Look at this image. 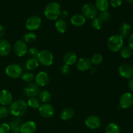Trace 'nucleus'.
Returning <instances> with one entry per match:
<instances>
[{
    "instance_id": "nucleus-27",
    "label": "nucleus",
    "mask_w": 133,
    "mask_h": 133,
    "mask_svg": "<svg viewBox=\"0 0 133 133\" xmlns=\"http://www.w3.org/2000/svg\"><path fill=\"white\" fill-rule=\"evenodd\" d=\"M106 133H120L119 127L115 123H110L105 129Z\"/></svg>"
},
{
    "instance_id": "nucleus-43",
    "label": "nucleus",
    "mask_w": 133,
    "mask_h": 133,
    "mask_svg": "<svg viewBox=\"0 0 133 133\" xmlns=\"http://www.w3.org/2000/svg\"><path fill=\"white\" fill-rule=\"evenodd\" d=\"M5 27H3V25L0 24V39H2V38L3 37L4 35H5Z\"/></svg>"
},
{
    "instance_id": "nucleus-20",
    "label": "nucleus",
    "mask_w": 133,
    "mask_h": 133,
    "mask_svg": "<svg viewBox=\"0 0 133 133\" xmlns=\"http://www.w3.org/2000/svg\"><path fill=\"white\" fill-rule=\"evenodd\" d=\"M77 61V54L74 51H68L64 55L63 57V61L64 64L68 66H71L76 63Z\"/></svg>"
},
{
    "instance_id": "nucleus-37",
    "label": "nucleus",
    "mask_w": 133,
    "mask_h": 133,
    "mask_svg": "<svg viewBox=\"0 0 133 133\" xmlns=\"http://www.w3.org/2000/svg\"><path fill=\"white\" fill-rule=\"evenodd\" d=\"M39 52H40V51L38 50V49L37 48H36V47H31V48H30L28 49L27 53L29 54L31 57H32V58H37Z\"/></svg>"
},
{
    "instance_id": "nucleus-21",
    "label": "nucleus",
    "mask_w": 133,
    "mask_h": 133,
    "mask_svg": "<svg viewBox=\"0 0 133 133\" xmlns=\"http://www.w3.org/2000/svg\"><path fill=\"white\" fill-rule=\"evenodd\" d=\"M132 30V27L127 23H123L119 29V35L123 39H125L130 35Z\"/></svg>"
},
{
    "instance_id": "nucleus-6",
    "label": "nucleus",
    "mask_w": 133,
    "mask_h": 133,
    "mask_svg": "<svg viewBox=\"0 0 133 133\" xmlns=\"http://www.w3.org/2000/svg\"><path fill=\"white\" fill-rule=\"evenodd\" d=\"M82 14L85 18L88 19H94L97 17V10L95 5L92 3H86L82 6Z\"/></svg>"
},
{
    "instance_id": "nucleus-38",
    "label": "nucleus",
    "mask_w": 133,
    "mask_h": 133,
    "mask_svg": "<svg viewBox=\"0 0 133 133\" xmlns=\"http://www.w3.org/2000/svg\"><path fill=\"white\" fill-rule=\"evenodd\" d=\"M10 125L6 123L0 124V133H10Z\"/></svg>"
},
{
    "instance_id": "nucleus-2",
    "label": "nucleus",
    "mask_w": 133,
    "mask_h": 133,
    "mask_svg": "<svg viewBox=\"0 0 133 133\" xmlns=\"http://www.w3.org/2000/svg\"><path fill=\"white\" fill-rule=\"evenodd\" d=\"M61 5L57 2H51L46 5L44 9V15L49 20H56L59 17Z\"/></svg>"
},
{
    "instance_id": "nucleus-41",
    "label": "nucleus",
    "mask_w": 133,
    "mask_h": 133,
    "mask_svg": "<svg viewBox=\"0 0 133 133\" xmlns=\"http://www.w3.org/2000/svg\"><path fill=\"white\" fill-rule=\"evenodd\" d=\"M68 16V13L66 10H61V12L59 14V17L61 18V19H64L67 18Z\"/></svg>"
},
{
    "instance_id": "nucleus-14",
    "label": "nucleus",
    "mask_w": 133,
    "mask_h": 133,
    "mask_svg": "<svg viewBox=\"0 0 133 133\" xmlns=\"http://www.w3.org/2000/svg\"><path fill=\"white\" fill-rule=\"evenodd\" d=\"M35 82L38 87H45L49 82V75L45 71H40L36 75L35 77Z\"/></svg>"
},
{
    "instance_id": "nucleus-31",
    "label": "nucleus",
    "mask_w": 133,
    "mask_h": 133,
    "mask_svg": "<svg viewBox=\"0 0 133 133\" xmlns=\"http://www.w3.org/2000/svg\"><path fill=\"white\" fill-rule=\"evenodd\" d=\"M132 49L129 46H125L121 49L120 55L123 58H129L132 55Z\"/></svg>"
},
{
    "instance_id": "nucleus-11",
    "label": "nucleus",
    "mask_w": 133,
    "mask_h": 133,
    "mask_svg": "<svg viewBox=\"0 0 133 133\" xmlns=\"http://www.w3.org/2000/svg\"><path fill=\"white\" fill-rule=\"evenodd\" d=\"M133 105V95L129 92H125L119 98V107L122 109H127Z\"/></svg>"
},
{
    "instance_id": "nucleus-39",
    "label": "nucleus",
    "mask_w": 133,
    "mask_h": 133,
    "mask_svg": "<svg viewBox=\"0 0 133 133\" xmlns=\"http://www.w3.org/2000/svg\"><path fill=\"white\" fill-rule=\"evenodd\" d=\"M60 71H61V74H63V75H68L70 71V68L68 65L64 64L63 66H61Z\"/></svg>"
},
{
    "instance_id": "nucleus-44",
    "label": "nucleus",
    "mask_w": 133,
    "mask_h": 133,
    "mask_svg": "<svg viewBox=\"0 0 133 133\" xmlns=\"http://www.w3.org/2000/svg\"><path fill=\"white\" fill-rule=\"evenodd\" d=\"M129 89L133 92V79H130L128 83Z\"/></svg>"
},
{
    "instance_id": "nucleus-8",
    "label": "nucleus",
    "mask_w": 133,
    "mask_h": 133,
    "mask_svg": "<svg viewBox=\"0 0 133 133\" xmlns=\"http://www.w3.org/2000/svg\"><path fill=\"white\" fill-rule=\"evenodd\" d=\"M40 92V87L34 83H29L23 89V94L29 98L36 97L39 96Z\"/></svg>"
},
{
    "instance_id": "nucleus-19",
    "label": "nucleus",
    "mask_w": 133,
    "mask_h": 133,
    "mask_svg": "<svg viewBox=\"0 0 133 133\" xmlns=\"http://www.w3.org/2000/svg\"><path fill=\"white\" fill-rule=\"evenodd\" d=\"M70 22L75 27H81L86 23V18L83 14H75L70 18Z\"/></svg>"
},
{
    "instance_id": "nucleus-28",
    "label": "nucleus",
    "mask_w": 133,
    "mask_h": 133,
    "mask_svg": "<svg viewBox=\"0 0 133 133\" xmlns=\"http://www.w3.org/2000/svg\"><path fill=\"white\" fill-rule=\"evenodd\" d=\"M21 125H22V124H21V121L18 118H16V119H14L10 123V129L14 133H19L20 132Z\"/></svg>"
},
{
    "instance_id": "nucleus-4",
    "label": "nucleus",
    "mask_w": 133,
    "mask_h": 133,
    "mask_svg": "<svg viewBox=\"0 0 133 133\" xmlns=\"http://www.w3.org/2000/svg\"><path fill=\"white\" fill-rule=\"evenodd\" d=\"M37 59L39 63L44 66H50L54 62V57L50 51L48 49H44L39 52Z\"/></svg>"
},
{
    "instance_id": "nucleus-34",
    "label": "nucleus",
    "mask_w": 133,
    "mask_h": 133,
    "mask_svg": "<svg viewBox=\"0 0 133 133\" xmlns=\"http://www.w3.org/2000/svg\"><path fill=\"white\" fill-rule=\"evenodd\" d=\"M98 18L101 20L103 23L104 22H107L110 20V12L108 10H105V11L101 12L99 14H98Z\"/></svg>"
},
{
    "instance_id": "nucleus-24",
    "label": "nucleus",
    "mask_w": 133,
    "mask_h": 133,
    "mask_svg": "<svg viewBox=\"0 0 133 133\" xmlns=\"http://www.w3.org/2000/svg\"><path fill=\"white\" fill-rule=\"evenodd\" d=\"M39 66V62L37 58L30 57L25 62V67L29 71H33L36 70Z\"/></svg>"
},
{
    "instance_id": "nucleus-12",
    "label": "nucleus",
    "mask_w": 133,
    "mask_h": 133,
    "mask_svg": "<svg viewBox=\"0 0 133 133\" xmlns=\"http://www.w3.org/2000/svg\"><path fill=\"white\" fill-rule=\"evenodd\" d=\"M118 72L122 77L131 79L133 77V68L129 64H122L118 68Z\"/></svg>"
},
{
    "instance_id": "nucleus-46",
    "label": "nucleus",
    "mask_w": 133,
    "mask_h": 133,
    "mask_svg": "<svg viewBox=\"0 0 133 133\" xmlns=\"http://www.w3.org/2000/svg\"><path fill=\"white\" fill-rule=\"evenodd\" d=\"M127 1H128L129 3H133V0H126Z\"/></svg>"
},
{
    "instance_id": "nucleus-16",
    "label": "nucleus",
    "mask_w": 133,
    "mask_h": 133,
    "mask_svg": "<svg viewBox=\"0 0 133 133\" xmlns=\"http://www.w3.org/2000/svg\"><path fill=\"white\" fill-rule=\"evenodd\" d=\"M91 66H92V63L90 60L87 57L79 58L76 62V67L79 71H85L89 70Z\"/></svg>"
},
{
    "instance_id": "nucleus-7",
    "label": "nucleus",
    "mask_w": 133,
    "mask_h": 133,
    "mask_svg": "<svg viewBox=\"0 0 133 133\" xmlns=\"http://www.w3.org/2000/svg\"><path fill=\"white\" fill-rule=\"evenodd\" d=\"M14 52L18 57H22L27 54L28 51V47L27 43L23 40H18L14 43L13 47Z\"/></svg>"
},
{
    "instance_id": "nucleus-25",
    "label": "nucleus",
    "mask_w": 133,
    "mask_h": 133,
    "mask_svg": "<svg viewBox=\"0 0 133 133\" xmlns=\"http://www.w3.org/2000/svg\"><path fill=\"white\" fill-rule=\"evenodd\" d=\"M109 3L108 0H96L95 3V6L101 12L107 10L108 7H109Z\"/></svg>"
},
{
    "instance_id": "nucleus-33",
    "label": "nucleus",
    "mask_w": 133,
    "mask_h": 133,
    "mask_svg": "<svg viewBox=\"0 0 133 133\" xmlns=\"http://www.w3.org/2000/svg\"><path fill=\"white\" fill-rule=\"evenodd\" d=\"M34 79H35V75L30 71H27L22 74V79L25 83H31L34 80Z\"/></svg>"
},
{
    "instance_id": "nucleus-17",
    "label": "nucleus",
    "mask_w": 133,
    "mask_h": 133,
    "mask_svg": "<svg viewBox=\"0 0 133 133\" xmlns=\"http://www.w3.org/2000/svg\"><path fill=\"white\" fill-rule=\"evenodd\" d=\"M11 51V45L6 39H0V56L6 57Z\"/></svg>"
},
{
    "instance_id": "nucleus-9",
    "label": "nucleus",
    "mask_w": 133,
    "mask_h": 133,
    "mask_svg": "<svg viewBox=\"0 0 133 133\" xmlns=\"http://www.w3.org/2000/svg\"><path fill=\"white\" fill-rule=\"evenodd\" d=\"M42 24V19L38 16H32L29 18L26 21L25 27L27 30L31 31L38 29Z\"/></svg>"
},
{
    "instance_id": "nucleus-1",
    "label": "nucleus",
    "mask_w": 133,
    "mask_h": 133,
    "mask_svg": "<svg viewBox=\"0 0 133 133\" xmlns=\"http://www.w3.org/2000/svg\"><path fill=\"white\" fill-rule=\"evenodd\" d=\"M27 103L24 100L18 99L10 105L9 112L15 117H21L27 112Z\"/></svg>"
},
{
    "instance_id": "nucleus-26",
    "label": "nucleus",
    "mask_w": 133,
    "mask_h": 133,
    "mask_svg": "<svg viewBox=\"0 0 133 133\" xmlns=\"http://www.w3.org/2000/svg\"><path fill=\"white\" fill-rule=\"evenodd\" d=\"M38 96L40 97V101L43 103H48L51 99V95L50 92L45 90L40 91Z\"/></svg>"
},
{
    "instance_id": "nucleus-32",
    "label": "nucleus",
    "mask_w": 133,
    "mask_h": 133,
    "mask_svg": "<svg viewBox=\"0 0 133 133\" xmlns=\"http://www.w3.org/2000/svg\"><path fill=\"white\" fill-rule=\"evenodd\" d=\"M36 39V35L34 32H29L25 34L23 36V41L26 43H33Z\"/></svg>"
},
{
    "instance_id": "nucleus-30",
    "label": "nucleus",
    "mask_w": 133,
    "mask_h": 133,
    "mask_svg": "<svg viewBox=\"0 0 133 133\" xmlns=\"http://www.w3.org/2000/svg\"><path fill=\"white\" fill-rule=\"evenodd\" d=\"M103 61V57L100 53H96L94 55L90 60L91 63L94 66H97V65L101 64Z\"/></svg>"
},
{
    "instance_id": "nucleus-5",
    "label": "nucleus",
    "mask_w": 133,
    "mask_h": 133,
    "mask_svg": "<svg viewBox=\"0 0 133 133\" xmlns=\"http://www.w3.org/2000/svg\"><path fill=\"white\" fill-rule=\"evenodd\" d=\"M5 73L8 77L12 79H18L23 74V69L18 64H11L5 69Z\"/></svg>"
},
{
    "instance_id": "nucleus-13",
    "label": "nucleus",
    "mask_w": 133,
    "mask_h": 133,
    "mask_svg": "<svg viewBox=\"0 0 133 133\" xmlns=\"http://www.w3.org/2000/svg\"><path fill=\"white\" fill-rule=\"evenodd\" d=\"M85 125L90 129H96L99 128L101 122L100 118L97 116H90L85 119Z\"/></svg>"
},
{
    "instance_id": "nucleus-18",
    "label": "nucleus",
    "mask_w": 133,
    "mask_h": 133,
    "mask_svg": "<svg viewBox=\"0 0 133 133\" xmlns=\"http://www.w3.org/2000/svg\"><path fill=\"white\" fill-rule=\"evenodd\" d=\"M36 130V125L33 121H27L22 123L20 127L21 133H35Z\"/></svg>"
},
{
    "instance_id": "nucleus-23",
    "label": "nucleus",
    "mask_w": 133,
    "mask_h": 133,
    "mask_svg": "<svg viewBox=\"0 0 133 133\" xmlns=\"http://www.w3.org/2000/svg\"><path fill=\"white\" fill-rule=\"evenodd\" d=\"M55 29L58 32L60 33H64L67 31L68 25L66 21L62 19H57L55 22Z\"/></svg>"
},
{
    "instance_id": "nucleus-15",
    "label": "nucleus",
    "mask_w": 133,
    "mask_h": 133,
    "mask_svg": "<svg viewBox=\"0 0 133 133\" xmlns=\"http://www.w3.org/2000/svg\"><path fill=\"white\" fill-rule=\"evenodd\" d=\"M12 96L7 90H2L0 92V104L3 106L10 105L12 101Z\"/></svg>"
},
{
    "instance_id": "nucleus-35",
    "label": "nucleus",
    "mask_w": 133,
    "mask_h": 133,
    "mask_svg": "<svg viewBox=\"0 0 133 133\" xmlns=\"http://www.w3.org/2000/svg\"><path fill=\"white\" fill-rule=\"evenodd\" d=\"M103 22L98 17H96L92 20V26L96 30H100L103 27Z\"/></svg>"
},
{
    "instance_id": "nucleus-22",
    "label": "nucleus",
    "mask_w": 133,
    "mask_h": 133,
    "mask_svg": "<svg viewBox=\"0 0 133 133\" xmlns=\"http://www.w3.org/2000/svg\"><path fill=\"white\" fill-rule=\"evenodd\" d=\"M75 115V111L73 109L70 107H67L64 109L61 112V119L64 121H69L72 119Z\"/></svg>"
},
{
    "instance_id": "nucleus-36",
    "label": "nucleus",
    "mask_w": 133,
    "mask_h": 133,
    "mask_svg": "<svg viewBox=\"0 0 133 133\" xmlns=\"http://www.w3.org/2000/svg\"><path fill=\"white\" fill-rule=\"evenodd\" d=\"M9 114V109L5 106L0 107V119L6 118Z\"/></svg>"
},
{
    "instance_id": "nucleus-3",
    "label": "nucleus",
    "mask_w": 133,
    "mask_h": 133,
    "mask_svg": "<svg viewBox=\"0 0 133 133\" xmlns=\"http://www.w3.org/2000/svg\"><path fill=\"white\" fill-rule=\"evenodd\" d=\"M107 46L111 51L114 53L119 51L123 46V39L118 34L112 35L108 39Z\"/></svg>"
},
{
    "instance_id": "nucleus-45",
    "label": "nucleus",
    "mask_w": 133,
    "mask_h": 133,
    "mask_svg": "<svg viewBox=\"0 0 133 133\" xmlns=\"http://www.w3.org/2000/svg\"><path fill=\"white\" fill-rule=\"evenodd\" d=\"M90 70V72L91 73V74H96V72H97V68H96L95 66H91L90 68L89 69Z\"/></svg>"
},
{
    "instance_id": "nucleus-40",
    "label": "nucleus",
    "mask_w": 133,
    "mask_h": 133,
    "mask_svg": "<svg viewBox=\"0 0 133 133\" xmlns=\"http://www.w3.org/2000/svg\"><path fill=\"white\" fill-rule=\"evenodd\" d=\"M110 3L112 7H119L122 4V0H110Z\"/></svg>"
},
{
    "instance_id": "nucleus-29",
    "label": "nucleus",
    "mask_w": 133,
    "mask_h": 133,
    "mask_svg": "<svg viewBox=\"0 0 133 133\" xmlns=\"http://www.w3.org/2000/svg\"><path fill=\"white\" fill-rule=\"evenodd\" d=\"M27 104V106L32 109H38L40 106V101L36 97H31L29 99Z\"/></svg>"
},
{
    "instance_id": "nucleus-42",
    "label": "nucleus",
    "mask_w": 133,
    "mask_h": 133,
    "mask_svg": "<svg viewBox=\"0 0 133 133\" xmlns=\"http://www.w3.org/2000/svg\"><path fill=\"white\" fill-rule=\"evenodd\" d=\"M128 44L129 47L131 48L132 50H133V34L130 35L128 39Z\"/></svg>"
},
{
    "instance_id": "nucleus-10",
    "label": "nucleus",
    "mask_w": 133,
    "mask_h": 133,
    "mask_svg": "<svg viewBox=\"0 0 133 133\" xmlns=\"http://www.w3.org/2000/svg\"><path fill=\"white\" fill-rule=\"evenodd\" d=\"M38 112L44 118H49L54 115L55 109L51 104L42 103L38 108Z\"/></svg>"
}]
</instances>
